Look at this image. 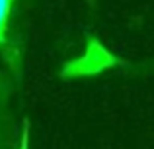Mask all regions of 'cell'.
Returning <instances> with one entry per match:
<instances>
[{
	"mask_svg": "<svg viewBox=\"0 0 154 149\" xmlns=\"http://www.w3.org/2000/svg\"><path fill=\"white\" fill-rule=\"evenodd\" d=\"M117 65V59L109 53L107 49L98 41L96 37L88 39V47L82 57L68 61L63 67V76H88V75H98L109 67Z\"/></svg>",
	"mask_w": 154,
	"mask_h": 149,
	"instance_id": "1",
	"label": "cell"
},
{
	"mask_svg": "<svg viewBox=\"0 0 154 149\" xmlns=\"http://www.w3.org/2000/svg\"><path fill=\"white\" fill-rule=\"evenodd\" d=\"M10 8H12V0H0V43H4V37H6Z\"/></svg>",
	"mask_w": 154,
	"mask_h": 149,
	"instance_id": "2",
	"label": "cell"
},
{
	"mask_svg": "<svg viewBox=\"0 0 154 149\" xmlns=\"http://www.w3.org/2000/svg\"><path fill=\"white\" fill-rule=\"evenodd\" d=\"M27 141H29V126H27V122H23V134H22V145H20V149H27Z\"/></svg>",
	"mask_w": 154,
	"mask_h": 149,
	"instance_id": "3",
	"label": "cell"
}]
</instances>
